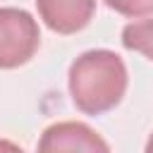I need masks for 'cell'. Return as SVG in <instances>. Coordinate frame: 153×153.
Wrapping results in <instances>:
<instances>
[{
  "instance_id": "7",
  "label": "cell",
  "mask_w": 153,
  "mask_h": 153,
  "mask_svg": "<svg viewBox=\"0 0 153 153\" xmlns=\"http://www.w3.org/2000/svg\"><path fill=\"white\" fill-rule=\"evenodd\" d=\"M0 153H24L17 143H12L10 139H2V143H0Z\"/></svg>"
},
{
  "instance_id": "3",
  "label": "cell",
  "mask_w": 153,
  "mask_h": 153,
  "mask_svg": "<svg viewBox=\"0 0 153 153\" xmlns=\"http://www.w3.org/2000/svg\"><path fill=\"white\" fill-rule=\"evenodd\" d=\"M38 153H110V146L86 122L65 120L45 127L38 139Z\"/></svg>"
},
{
  "instance_id": "6",
  "label": "cell",
  "mask_w": 153,
  "mask_h": 153,
  "mask_svg": "<svg viewBox=\"0 0 153 153\" xmlns=\"http://www.w3.org/2000/svg\"><path fill=\"white\" fill-rule=\"evenodd\" d=\"M110 10L124 17H146L153 14V0H105Z\"/></svg>"
},
{
  "instance_id": "8",
  "label": "cell",
  "mask_w": 153,
  "mask_h": 153,
  "mask_svg": "<svg viewBox=\"0 0 153 153\" xmlns=\"http://www.w3.org/2000/svg\"><path fill=\"white\" fill-rule=\"evenodd\" d=\"M143 153H153V134L148 136V141H146V151Z\"/></svg>"
},
{
  "instance_id": "2",
  "label": "cell",
  "mask_w": 153,
  "mask_h": 153,
  "mask_svg": "<svg viewBox=\"0 0 153 153\" xmlns=\"http://www.w3.org/2000/svg\"><path fill=\"white\" fill-rule=\"evenodd\" d=\"M41 45V31L36 19L26 10H0V67L14 69L26 65Z\"/></svg>"
},
{
  "instance_id": "1",
  "label": "cell",
  "mask_w": 153,
  "mask_h": 153,
  "mask_svg": "<svg viewBox=\"0 0 153 153\" xmlns=\"http://www.w3.org/2000/svg\"><path fill=\"white\" fill-rule=\"evenodd\" d=\"M127 84L129 76L122 57L105 48L81 53L69 67L72 103L86 115H103L120 105Z\"/></svg>"
},
{
  "instance_id": "4",
  "label": "cell",
  "mask_w": 153,
  "mask_h": 153,
  "mask_svg": "<svg viewBox=\"0 0 153 153\" xmlns=\"http://www.w3.org/2000/svg\"><path fill=\"white\" fill-rule=\"evenodd\" d=\"M43 24L62 36L88 26L96 12V0H36Z\"/></svg>"
},
{
  "instance_id": "5",
  "label": "cell",
  "mask_w": 153,
  "mask_h": 153,
  "mask_svg": "<svg viewBox=\"0 0 153 153\" xmlns=\"http://www.w3.org/2000/svg\"><path fill=\"white\" fill-rule=\"evenodd\" d=\"M122 45L127 50L141 53L153 62V19L131 22L122 29Z\"/></svg>"
}]
</instances>
